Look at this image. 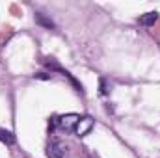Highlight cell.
<instances>
[{
	"label": "cell",
	"mask_w": 160,
	"mask_h": 158,
	"mask_svg": "<svg viewBox=\"0 0 160 158\" xmlns=\"http://www.w3.org/2000/svg\"><path fill=\"white\" fill-rule=\"evenodd\" d=\"M36 22L41 24V26H45V28H54V22L50 19H47L45 15H41V13H36Z\"/></svg>",
	"instance_id": "cell-6"
},
{
	"label": "cell",
	"mask_w": 160,
	"mask_h": 158,
	"mask_svg": "<svg viewBox=\"0 0 160 158\" xmlns=\"http://www.w3.org/2000/svg\"><path fill=\"white\" fill-rule=\"evenodd\" d=\"M0 141L6 143V145H13L15 143V134L6 130V128H0Z\"/></svg>",
	"instance_id": "cell-5"
},
{
	"label": "cell",
	"mask_w": 160,
	"mask_h": 158,
	"mask_svg": "<svg viewBox=\"0 0 160 158\" xmlns=\"http://www.w3.org/2000/svg\"><path fill=\"white\" fill-rule=\"evenodd\" d=\"M101 93L102 95H108V87H106V80L101 78Z\"/></svg>",
	"instance_id": "cell-7"
},
{
	"label": "cell",
	"mask_w": 160,
	"mask_h": 158,
	"mask_svg": "<svg viewBox=\"0 0 160 158\" xmlns=\"http://www.w3.org/2000/svg\"><path fill=\"white\" fill-rule=\"evenodd\" d=\"M78 119H80L78 114H65V116H60V117H58V126H60L62 130H75Z\"/></svg>",
	"instance_id": "cell-3"
},
{
	"label": "cell",
	"mask_w": 160,
	"mask_h": 158,
	"mask_svg": "<svg viewBox=\"0 0 160 158\" xmlns=\"http://www.w3.org/2000/svg\"><path fill=\"white\" fill-rule=\"evenodd\" d=\"M65 143L60 140H52L47 145V156L48 158H63L65 156Z\"/></svg>",
	"instance_id": "cell-2"
},
{
	"label": "cell",
	"mask_w": 160,
	"mask_h": 158,
	"mask_svg": "<svg viewBox=\"0 0 160 158\" xmlns=\"http://www.w3.org/2000/svg\"><path fill=\"white\" fill-rule=\"evenodd\" d=\"M93 126H95V119L89 117V116H84V117L78 119V123H77V126H75V130H73V132H75L78 138H82V136L89 134Z\"/></svg>",
	"instance_id": "cell-1"
},
{
	"label": "cell",
	"mask_w": 160,
	"mask_h": 158,
	"mask_svg": "<svg viewBox=\"0 0 160 158\" xmlns=\"http://www.w3.org/2000/svg\"><path fill=\"white\" fill-rule=\"evenodd\" d=\"M140 24L142 26H153L157 21H158V13L157 11H149V13H145V15H140Z\"/></svg>",
	"instance_id": "cell-4"
}]
</instances>
